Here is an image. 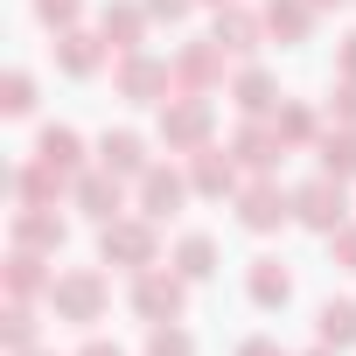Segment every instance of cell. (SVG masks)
<instances>
[{"instance_id": "28", "label": "cell", "mask_w": 356, "mask_h": 356, "mask_svg": "<svg viewBox=\"0 0 356 356\" xmlns=\"http://www.w3.org/2000/svg\"><path fill=\"white\" fill-rule=\"evenodd\" d=\"M0 105H8L15 119L35 112V77H29V70H8V84H0Z\"/></svg>"}, {"instance_id": "3", "label": "cell", "mask_w": 356, "mask_h": 356, "mask_svg": "<svg viewBox=\"0 0 356 356\" xmlns=\"http://www.w3.org/2000/svg\"><path fill=\"white\" fill-rule=\"evenodd\" d=\"M98 259L119 273H147L154 266V217H112L98 238Z\"/></svg>"}, {"instance_id": "36", "label": "cell", "mask_w": 356, "mask_h": 356, "mask_svg": "<svg viewBox=\"0 0 356 356\" xmlns=\"http://www.w3.org/2000/svg\"><path fill=\"white\" fill-rule=\"evenodd\" d=\"M335 63H342V77H356V35L342 42V56H335Z\"/></svg>"}, {"instance_id": "35", "label": "cell", "mask_w": 356, "mask_h": 356, "mask_svg": "<svg viewBox=\"0 0 356 356\" xmlns=\"http://www.w3.org/2000/svg\"><path fill=\"white\" fill-rule=\"evenodd\" d=\"M335 98H342V119H356V77H342V91H335Z\"/></svg>"}, {"instance_id": "5", "label": "cell", "mask_w": 356, "mask_h": 356, "mask_svg": "<svg viewBox=\"0 0 356 356\" xmlns=\"http://www.w3.org/2000/svg\"><path fill=\"white\" fill-rule=\"evenodd\" d=\"M182 300H189V280H182V273H168V266L133 273V314H147V321H182Z\"/></svg>"}, {"instance_id": "4", "label": "cell", "mask_w": 356, "mask_h": 356, "mask_svg": "<svg viewBox=\"0 0 356 356\" xmlns=\"http://www.w3.org/2000/svg\"><path fill=\"white\" fill-rule=\"evenodd\" d=\"M293 217H300L307 231L335 238V231L349 224V196H342V182H335V175H314V182H300V189H293Z\"/></svg>"}, {"instance_id": "19", "label": "cell", "mask_w": 356, "mask_h": 356, "mask_svg": "<svg viewBox=\"0 0 356 356\" xmlns=\"http://www.w3.org/2000/svg\"><path fill=\"white\" fill-rule=\"evenodd\" d=\"M35 161H49L56 175H84V140H77L70 126H42V140H35Z\"/></svg>"}, {"instance_id": "13", "label": "cell", "mask_w": 356, "mask_h": 356, "mask_svg": "<svg viewBox=\"0 0 356 356\" xmlns=\"http://www.w3.org/2000/svg\"><path fill=\"white\" fill-rule=\"evenodd\" d=\"M56 286V273H49V252H29V245H15L8 252V293L15 300H35V293H49Z\"/></svg>"}, {"instance_id": "38", "label": "cell", "mask_w": 356, "mask_h": 356, "mask_svg": "<svg viewBox=\"0 0 356 356\" xmlns=\"http://www.w3.org/2000/svg\"><path fill=\"white\" fill-rule=\"evenodd\" d=\"M307 356H335V349H328V342H321V349H307Z\"/></svg>"}, {"instance_id": "21", "label": "cell", "mask_w": 356, "mask_h": 356, "mask_svg": "<svg viewBox=\"0 0 356 356\" xmlns=\"http://www.w3.org/2000/svg\"><path fill=\"white\" fill-rule=\"evenodd\" d=\"M245 286H252L259 307H286V300H293V273H286L280 259H252V280H245Z\"/></svg>"}, {"instance_id": "2", "label": "cell", "mask_w": 356, "mask_h": 356, "mask_svg": "<svg viewBox=\"0 0 356 356\" xmlns=\"http://www.w3.org/2000/svg\"><path fill=\"white\" fill-rule=\"evenodd\" d=\"M210 98L203 91H175V98H161V140H168V154H196V147H210Z\"/></svg>"}, {"instance_id": "34", "label": "cell", "mask_w": 356, "mask_h": 356, "mask_svg": "<svg viewBox=\"0 0 356 356\" xmlns=\"http://www.w3.org/2000/svg\"><path fill=\"white\" fill-rule=\"evenodd\" d=\"M77 356H126V349H119V342H105V335H91V342H84Z\"/></svg>"}, {"instance_id": "14", "label": "cell", "mask_w": 356, "mask_h": 356, "mask_svg": "<svg viewBox=\"0 0 356 356\" xmlns=\"http://www.w3.org/2000/svg\"><path fill=\"white\" fill-rule=\"evenodd\" d=\"M70 182H77V175H56L49 161H29V168L15 175V196H22L29 210H56V196H63Z\"/></svg>"}, {"instance_id": "27", "label": "cell", "mask_w": 356, "mask_h": 356, "mask_svg": "<svg viewBox=\"0 0 356 356\" xmlns=\"http://www.w3.org/2000/svg\"><path fill=\"white\" fill-rule=\"evenodd\" d=\"M147 356H196V342H189V328L154 321V335H147Z\"/></svg>"}, {"instance_id": "1", "label": "cell", "mask_w": 356, "mask_h": 356, "mask_svg": "<svg viewBox=\"0 0 356 356\" xmlns=\"http://www.w3.org/2000/svg\"><path fill=\"white\" fill-rule=\"evenodd\" d=\"M42 300L56 307V321H98L105 300H112V286H105L98 266H70V273H56V286H49Z\"/></svg>"}, {"instance_id": "16", "label": "cell", "mask_w": 356, "mask_h": 356, "mask_svg": "<svg viewBox=\"0 0 356 356\" xmlns=\"http://www.w3.org/2000/svg\"><path fill=\"white\" fill-rule=\"evenodd\" d=\"M147 22H154V15H147V0H140V8H133V0H119V8H105V15H98V35H105V42L126 56V49H140Z\"/></svg>"}, {"instance_id": "12", "label": "cell", "mask_w": 356, "mask_h": 356, "mask_svg": "<svg viewBox=\"0 0 356 356\" xmlns=\"http://www.w3.org/2000/svg\"><path fill=\"white\" fill-rule=\"evenodd\" d=\"M63 231H70V224H63L56 210H29V203H15V245L56 259V252H63Z\"/></svg>"}, {"instance_id": "26", "label": "cell", "mask_w": 356, "mask_h": 356, "mask_svg": "<svg viewBox=\"0 0 356 356\" xmlns=\"http://www.w3.org/2000/svg\"><path fill=\"white\" fill-rule=\"evenodd\" d=\"M321 175H335V182L356 175V133H321Z\"/></svg>"}, {"instance_id": "7", "label": "cell", "mask_w": 356, "mask_h": 356, "mask_svg": "<svg viewBox=\"0 0 356 356\" xmlns=\"http://www.w3.org/2000/svg\"><path fill=\"white\" fill-rule=\"evenodd\" d=\"M70 203H77L84 217H98V224L126 217V175H112L105 161H98V168H84L77 182H70Z\"/></svg>"}, {"instance_id": "31", "label": "cell", "mask_w": 356, "mask_h": 356, "mask_svg": "<svg viewBox=\"0 0 356 356\" xmlns=\"http://www.w3.org/2000/svg\"><path fill=\"white\" fill-rule=\"evenodd\" d=\"M189 8H196V0H147V15H154V22H182Z\"/></svg>"}, {"instance_id": "20", "label": "cell", "mask_w": 356, "mask_h": 356, "mask_svg": "<svg viewBox=\"0 0 356 356\" xmlns=\"http://www.w3.org/2000/svg\"><path fill=\"white\" fill-rule=\"evenodd\" d=\"M238 112L245 119H266V112H280V84H273V70H238Z\"/></svg>"}, {"instance_id": "10", "label": "cell", "mask_w": 356, "mask_h": 356, "mask_svg": "<svg viewBox=\"0 0 356 356\" xmlns=\"http://www.w3.org/2000/svg\"><path fill=\"white\" fill-rule=\"evenodd\" d=\"M189 182H196V196H238V189H245V182H238V161L217 154V147H196V154H189Z\"/></svg>"}, {"instance_id": "37", "label": "cell", "mask_w": 356, "mask_h": 356, "mask_svg": "<svg viewBox=\"0 0 356 356\" xmlns=\"http://www.w3.org/2000/svg\"><path fill=\"white\" fill-rule=\"evenodd\" d=\"M321 8H342V0H314V15H321Z\"/></svg>"}, {"instance_id": "32", "label": "cell", "mask_w": 356, "mask_h": 356, "mask_svg": "<svg viewBox=\"0 0 356 356\" xmlns=\"http://www.w3.org/2000/svg\"><path fill=\"white\" fill-rule=\"evenodd\" d=\"M328 245H335V259H342V266H349V273H356V224H342V231H335V238H328Z\"/></svg>"}, {"instance_id": "18", "label": "cell", "mask_w": 356, "mask_h": 356, "mask_svg": "<svg viewBox=\"0 0 356 356\" xmlns=\"http://www.w3.org/2000/svg\"><path fill=\"white\" fill-rule=\"evenodd\" d=\"M105 49H112V42H98V35H84V29H63V35H56V63H63L70 77H91V70L105 63Z\"/></svg>"}, {"instance_id": "33", "label": "cell", "mask_w": 356, "mask_h": 356, "mask_svg": "<svg viewBox=\"0 0 356 356\" xmlns=\"http://www.w3.org/2000/svg\"><path fill=\"white\" fill-rule=\"evenodd\" d=\"M238 356H286V349H280V342H273V335H252V342H245V349H238Z\"/></svg>"}, {"instance_id": "22", "label": "cell", "mask_w": 356, "mask_h": 356, "mask_svg": "<svg viewBox=\"0 0 356 356\" xmlns=\"http://www.w3.org/2000/svg\"><path fill=\"white\" fill-rule=\"evenodd\" d=\"M307 29H314V0H266V35L300 42Z\"/></svg>"}, {"instance_id": "24", "label": "cell", "mask_w": 356, "mask_h": 356, "mask_svg": "<svg viewBox=\"0 0 356 356\" xmlns=\"http://www.w3.org/2000/svg\"><path fill=\"white\" fill-rule=\"evenodd\" d=\"M321 342L328 349H349L356 342V300H321Z\"/></svg>"}, {"instance_id": "8", "label": "cell", "mask_w": 356, "mask_h": 356, "mask_svg": "<svg viewBox=\"0 0 356 356\" xmlns=\"http://www.w3.org/2000/svg\"><path fill=\"white\" fill-rule=\"evenodd\" d=\"M168 91H175V70H168L161 56H147V49H126V56H119V98L154 105V98H168Z\"/></svg>"}, {"instance_id": "30", "label": "cell", "mask_w": 356, "mask_h": 356, "mask_svg": "<svg viewBox=\"0 0 356 356\" xmlns=\"http://www.w3.org/2000/svg\"><path fill=\"white\" fill-rule=\"evenodd\" d=\"M77 15H84V0H35V22H49L56 35L77 29Z\"/></svg>"}, {"instance_id": "39", "label": "cell", "mask_w": 356, "mask_h": 356, "mask_svg": "<svg viewBox=\"0 0 356 356\" xmlns=\"http://www.w3.org/2000/svg\"><path fill=\"white\" fill-rule=\"evenodd\" d=\"M22 356H56V349H22Z\"/></svg>"}, {"instance_id": "29", "label": "cell", "mask_w": 356, "mask_h": 356, "mask_svg": "<svg viewBox=\"0 0 356 356\" xmlns=\"http://www.w3.org/2000/svg\"><path fill=\"white\" fill-rule=\"evenodd\" d=\"M273 126H280V140H293V147H300V140H314V112H307V105H280V112H273Z\"/></svg>"}, {"instance_id": "25", "label": "cell", "mask_w": 356, "mask_h": 356, "mask_svg": "<svg viewBox=\"0 0 356 356\" xmlns=\"http://www.w3.org/2000/svg\"><path fill=\"white\" fill-rule=\"evenodd\" d=\"M0 335H8V349H35V300H8V314H0Z\"/></svg>"}, {"instance_id": "11", "label": "cell", "mask_w": 356, "mask_h": 356, "mask_svg": "<svg viewBox=\"0 0 356 356\" xmlns=\"http://www.w3.org/2000/svg\"><path fill=\"white\" fill-rule=\"evenodd\" d=\"M259 35H266V22H259V15H245L238 0H231V8H217V29H210V42H217L224 56H252V49H259Z\"/></svg>"}, {"instance_id": "15", "label": "cell", "mask_w": 356, "mask_h": 356, "mask_svg": "<svg viewBox=\"0 0 356 356\" xmlns=\"http://www.w3.org/2000/svg\"><path fill=\"white\" fill-rule=\"evenodd\" d=\"M168 70H175V84H182V91H210L217 70H224V49H217V42H189Z\"/></svg>"}, {"instance_id": "17", "label": "cell", "mask_w": 356, "mask_h": 356, "mask_svg": "<svg viewBox=\"0 0 356 356\" xmlns=\"http://www.w3.org/2000/svg\"><path fill=\"white\" fill-rule=\"evenodd\" d=\"M98 161H105L112 175H133V182H140V175L154 168V161H147V140H140V133H105V140H98Z\"/></svg>"}, {"instance_id": "9", "label": "cell", "mask_w": 356, "mask_h": 356, "mask_svg": "<svg viewBox=\"0 0 356 356\" xmlns=\"http://www.w3.org/2000/svg\"><path fill=\"white\" fill-rule=\"evenodd\" d=\"M189 189H196V182H189L182 168H161V161H154V168L140 175V217H154V224L175 217V210L189 203Z\"/></svg>"}, {"instance_id": "40", "label": "cell", "mask_w": 356, "mask_h": 356, "mask_svg": "<svg viewBox=\"0 0 356 356\" xmlns=\"http://www.w3.org/2000/svg\"><path fill=\"white\" fill-rule=\"evenodd\" d=\"M203 8H231V0H203Z\"/></svg>"}, {"instance_id": "23", "label": "cell", "mask_w": 356, "mask_h": 356, "mask_svg": "<svg viewBox=\"0 0 356 356\" xmlns=\"http://www.w3.org/2000/svg\"><path fill=\"white\" fill-rule=\"evenodd\" d=\"M175 273H182V280H210V273H217V238L189 231L182 245H175Z\"/></svg>"}, {"instance_id": "6", "label": "cell", "mask_w": 356, "mask_h": 356, "mask_svg": "<svg viewBox=\"0 0 356 356\" xmlns=\"http://www.w3.org/2000/svg\"><path fill=\"white\" fill-rule=\"evenodd\" d=\"M286 217H293V189H280L273 175H259V182H245V189H238V224H245V231H259V238H266V231H280Z\"/></svg>"}]
</instances>
